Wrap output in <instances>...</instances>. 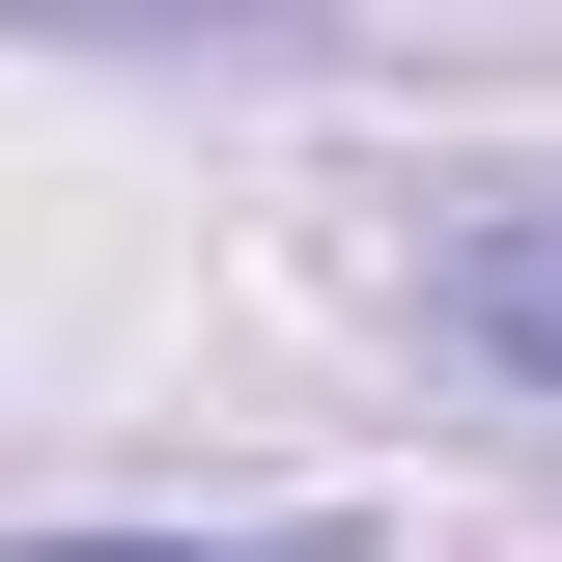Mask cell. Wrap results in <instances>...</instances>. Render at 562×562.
<instances>
[{
    "label": "cell",
    "mask_w": 562,
    "mask_h": 562,
    "mask_svg": "<svg viewBox=\"0 0 562 562\" xmlns=\"http://www.w3.org/2000/svg\"><path fill=\"white\" fill-rule=\"evenodd\" d=\"M29 562H310V535H29Z\"/></svg>",
    "instance_id": "2"
},
{
    "label": "cell",
    "mask_w": 562,
    "mask_h": 562,
    "mask_svg": "<svg viewBox=\"0 0 562 562\" xmlns=\"http://www.w3.org/2000/svg\"><path fill=\"white\" fill-rule=\"evenodd\" d=\"M422 310H450V338H479L506 394H562V198H479V225H450V281H422Z\"/></svg>",
    "instance_id": "1"
}]
</instances>
